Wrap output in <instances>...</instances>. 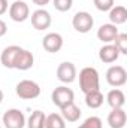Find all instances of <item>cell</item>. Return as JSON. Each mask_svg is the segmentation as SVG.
I'll return each mask as SVG.
<instances>
[{
    "instance_id": "11",
    "label": "cell",
    "mask_w": 127,
    "mask_h": 128,
    "mask_svg": "<svg viewBox=\"0 0 127 128\" xmlns=\"http://www.w3.org/2000/svg\"><path fill=\"white\" fill-rule=\"evenodd\" d=\"M120 51L117 49V46L114 43H105L100 49H99V60L105 64H112L120 58Z\"/></svg>"
},
{
    "instance_id": "9",
    "label": "cell",
    "mask_w": 127,
    "mask_h": 128,
    "mask_svg": "<svg viewBox=\"0 0 127 128\" xmlns=\"http://www.w3.org/2000/svg\"><path fill=\"white\" fill-rule=\"evenodd\" d=\"M57 79L63 84H72L76 79V67L70 61H64L57 67Z\"/></svg>"
},
{
    "instance_id": "28",
    "label": "cell",
    "mask_w": 127,
    "mask_h": 128,
    "mask_svg": "<svg viewBox=\"0 0 127 128\" xmlns=\"http://www.w3.org/2000/svg\"><path fill=\"white\" fill-rule=\"evenodd\" d=\"M33 3L36 4V6H39V8H43V6H46L51 0H32Z\"/></svg>"
},
{
    "instance_id": "10",
    "label": "cell",
    "mask_w": 127,
    "mask_h": 128,
    "mask_svg": "<svg viewBox=\"0 0 127 128\" xmlns=\"http://www.w3.org/2000/svg\"><path fill=\"white\" fill-rule=\"evenodd\" d=\"M42 46L46 52L55 54L63 48V36L60 33H48L42 39Z\"/></svg>"
},
{
    "instance_id": "17",
    "label": "cell",
    "mask_w": 127,
    "mask_h": 128,
    "mask_svg": "<svg viewBox=\"0 0 127 128\" xmlns=\"http://www.w3.org/2000/svg\"><path fill=\"white\" fill-rule=\"evenodd\" d=\"M60 110H61L60 115L63 116V119L64 121H67V122H76V121H79V118H81V115H82L81 109L75 104V101L66 104V106L61 107Z\"/></svg>"
},
{
    "instance_id": "16",
    "label": "cell",
    "mask_w": 127,
    "mask_h": 128,
    "mask_svg": "<svg viewBox=\"0 0 127 128\" xmlns=\"http://www.w3.org/2000/svg\"><path fill=\"white\" fill-rule=\"evenodd\" d=\"M106 103L111 106V109H121L126 104V96L121 90L114 88L108 92L106 96Z\"/></svg>"
},
{
    "instance_id": "12",
    "label": "cell",
    "mask_w": 127,
    "mask_h": 128,
    "mask_svg": "<svg viewBox=\"0 0 127 128\" xmlns=\"http://www.w3.org/2000/svg\"><path fill=\"white\" fill-rule=\"evenodd\" d=\"M23 48L21 46H17V45H11L8 48H5L0 54V63L3 64V67L6 68H14V64L17 60V55L20 54Z\"/></svg>"
},
{
    "instance_id": "5",
    "label": "cell",
    "mask_w": 127,
    "mask_h": 128,
    "mask_svg": "<svg viewBox=\"0 0 127 128\" xmlns=\"http://www.w3.org/2000/svg\"><path fill=\"white\" fill-rule=\"evenodd\" d=\"M3 125L5 128H24L26 127V116L20 109H9L3 113Z\"/></svg>"
},
{
    "instance_id": "22",
    "label": "cell",
    "mask_w": 127,
    "mask_h": 128,
    "mask_svg": "<svg viewBox=\"0 0 127 128\" xmlns=\"http://www.w3.org/2000/svg\"><path fill=\"white\" fill-rule=\"evenodd\" d=\"M114 45L117 46V49L120 51V54L126 55L127 54V34L126 33H118V36L114 40Z\"/></svg>"
},
{
    "instance_id": "7",
    "label": "cell",
    "mask_w": 127,
    "mask_h": 128,
    "mask_svg": "<svg viewBox=\"0 0 127 128\" xmlns=\"http://www.w3.org/2000/svg\"><path fill=\"white\" fill-rule=\"evenodd\" d=\"M9 16L15 22H24L26 20L30 18V8L26 2L23 0H15L9 6Z\"/></svg>"
},
{
    "instance_id": "15",
    "label": "cell",
    "mask_w": 127,
    "mask_h": 128,
    "mask_svg": "<svg viewBox=\"0 0 127 128\" xmlns=\"http://www.w3.org/2000/svg\"><path fill=\"white\" fill-rule=\"evenodd\" d=\"M127 122V115L124 109H112L108 115V124L111 128H124Z\"/></svg>"
},
{
    "instance_id": "30",
    "label": "cell",
    "mask_w": 127,
    "mask_h": 128,
    "mask_svg": "<svg viewBox=\"0 0 127 128\" xmlns=\"http://www.w3.org/2000/svg\"><path fill=\"white\" fill-rule=\"evenodd\" d=\"M0 128H2V125H0Z\"/></svg>"
},
{
    "instance_id": "25",
    "label": "cell",
    "mask_w": 127,
    "mask_h": 128,
    "mask_svg": "<svg viewBox=\"0 0 127 128\" xmlns=\"http://www.w3.org/2000/svg\"><path fill=\"white\" fill-rule=\"evenodd\" d=\"M94 6L100 12H109V9L114 6V0H93Z\"/></svg>"
},
{
    "instance_id": "24",
    "label": "cell",
    "mask_w": 127,
    "mask_h": 128,
    "mask_svg": "<svg viewBox=\"0 0 127 128\" xmlns=\"http://www.w3.org/2000/svg\"><path fill=\"white\" fill-rule=\"evenodd\" d=\"M52 6L58 12H67L73 6V0H52Z\"/></svg>"
},
{
    "instance_id": "26",
    "label": "cell",
    "mask_w": 127,
    "mask_h": 128,
    "mask_svg": "<svg viewBox=\"0 0 127 128\" xmlns=\"http://www.w3.org/2000/svg\"><path fill=\"white\" fill-rule=\"evenodd\" d=\"M9 9V4H8V0H0V15L6 14Z\"/></svg>"
},
{
    "instance_id": "4",
    "label": "cell",
    "mask_w": 127,
    "mask_h": 128,
    "mask_svg": "<svg viewBox=\"0 0 127 128\" xmlns=\"http://www.w3.org/2000/svg\"><path fill=\"white\" fill-rule=\"evenodd\" d=\"M106 82L114 88H120V86L126 85L127 82L126 68L123 66H111L106 70Z\"/></svg>"
},
{
    "instance_id": "6",
    "label": "cell",
    "mask_w": 127,
    "mask_h": 128,
    "mask_svg": "<svg viewBox=\"0 0 127 128\" xmlns=\"http://www.w3.org/2000/svg\"><path fill=\"white\" fill-rule=\"evenodd\" d=\"M51 100H52V103H54L58 109H61L66 104L75 101V92H73L70 88L61 85V86H57V88L51 92Z\"/></svg>"
},
{
    "instance_id": "1",
    "label": "cell",
    "mask_w": 127,
    "mask_h": 128,
    "mask_svg": "<svg viewBox=\"0 0 127 128\" xmlns=\"http://www.w3.org/2000/svg\"><path fill=\"white\" fill-rule=\"evenodd\" d=\"M100 86V78H99V72L94 67H84L79 72V88L84 94L99 90Z\"/></svg>"
},
{
    "instance_id": "20",
    "label": "cell",
    "mask_w": 127,
    "mask_h": 128,
    "mask_svg": "<svg viewBox=\"0 0 127 128\" xmlns=\"http://www.w3.org/2000/svg\"><path fill=\"white\" fill-rule=\"evenodd\" d=\"M103 94L100 92V90H94L85 94V104L90 109H99L103 104Z\"/></svg>"
},
{
    "instance_id": "3",
    "label": "cell",
    "mask_w": 127,
    "mask_h": 128,
    "mask_svg": "<svg viewBox=\"0 0 127 128\" xmlns=\"http://www.w3.org/2000/svg\"><path fill=\"white\" fill-rule=\"evenodd\" d=\"M72 26L73 28L78 33H85L91 32L93 26H94V18L91 16V14L85 12V10H81V12H76L72 18Z\"/></svg>"
},
{
    "instance_id": "27",
    "label": "cell",
    "mask_w": 127,
    "mask_h": 128,
    "mask_svg": "<svg viewBox=\"0 0 127 128\" xmlns=\"http://www.w3.org/2000/svg\"><path fill=\"white\" fill-rule=\"evenodd\" d=\"M6 33H8V26L3 20H0V37H3Z\"/></svg>"
},
{
    "instance_id": "21",
    "label": "cell",
    "mask_w": 127,
    "mask_h": 128,
    "mask_svg": "<svg viewBox=\"0 0 127 128\" xmlns=\"http://www.w3.org/2000/svg\"><path fill=\"white\" fill-rule=\"evenodd\" d=\"M45 128H66V121L60 113H51L46 116Z\"/></svg>"
},
{
    "instance_id": "23",
    "label": "cell",
    "mask_w": 127,
    "mask_h": 128,
    "mask_svg": "<svg viewBox=\"0 0 127 128\" xmlns=\"http://www.w3.org/2000/svg\"><path fill=\"white\" fill-rule=\"evenodd\" d=\"M78 128H103V124H102V119L99 116H90Z\"/></svg>"
},
{
    "instance_id": "8",
    "label": "cell",
    "mask_w": 127,
    "mask_h": 128,
    "mask_svg": "<svg viewBox=\"0 0 127 128\" xmlns=\"http://www.w3.org/2000/svg\"><path fill=\"white\" fill-rule=\"evenodd\" d=\"M30 20H32L33 28L37 30V32H43V30L49 28V26H51V22H52L51 14H49L46 9H43V8L36 9V10L32 14Z\"/></svg>"
},
{
    "instance_id": "13",
    "label": "cell",
    "mask_w": 127,
    "mask_h": 128,
    "mask_svg": "<svg viewBox=\"0 0 127 128\" xmlns=\"http://www.w3.org/2000/svg\"><path fill=\"white\" fill-rule=\"evenodd\" d=\"M118 27L108 22V24H102L97 30V39L102 40L103 43H112L115 40V37L118 36Z\"/></svg>"
},
{
    "instance_id": "19",
    "label": "cell",
    "mask_w": 127,
    "mask_h": 128,
    "mask_svg": "<svg viewBox=\"0 0 127 128\" xmlns=\"http://www.w3.org/2000/svg\"><path fill=\"white\" fill-rule=\"evenodd\" d=\"M45 121H46V115L42 110H34L26 121V125L27 128H45Z\"/></svg>"
},
{
    "instance_id": "18",
    "label": "cell",
    "mask_w": 127,
    "mask_h": 128,
    "mask_svg": "<svg viewBox=\"0 0 127 128\" xmlns=\"http://www.w3.org/2000/svg\"><path fill=\"white\" fill-rule=\"evenodd\" d=\"M109 21L114 26H121L127 21V9L124 6H112L109 9Z\"/></svg>"
},
{
    "instance_id": "29",
    "label": "cell",
    "mask_w": 127,
    "mask_h": 128,
    "mask_svg": "<svg viewBox=\"0 0 127 128\" xmlns=\"http://www.w3.org/2000/svg\"><path fill=\"white\" fill-rule=\"evenodd\" d=\"M2 101H3V91H2V88H0V104H2Z\"/></svg>"
},
{
    "instance_id": "14",
    "label": "cell",
    "mask_w": 127,
    "mask_h": 128,
    "mask_svg": "<svg viewBox=\"0 0 127 128\" xmlns=\"http://www.w3.org/2000/svg\"><path fill=\"white\" fill-rule=\"evenodd\" d=\"M33 64H34V57H33V54L29 49H24V48H23V49L20 51V54L17 55L14 68L21 70V72H26V70L32 68Z\"/></svg>"
},
{
    "instance_id": "2",
    "label": "cell",
    "mask_w": 127,
    "mask_h": 128,
    "mask_svg": "<svg viewBox=\"0 0 127 128\" xmlns=\"http://www.w3.org/2000/svg\"><path fill=\"white\" fill-rule=\"evenodd\" d=\"M15 92L17 96L23 100H34L40 96V86L37 82L30 80V79H24L20 80L15 86Z\"/></svg>"
}]
</instances>
